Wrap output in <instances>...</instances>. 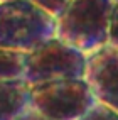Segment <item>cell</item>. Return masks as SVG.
Listing matches in <instances>:
<instances>
[{"instance_id": "obj_2", "label": "cell", "mask_w": 118, "mask_h": 120, "mask_svg": "<svg viewBox=\"0 0 118 120\" xmlns=\"http://www.w3.org/2000/svg\"><path fill=\"white\" fill-rule=\"evenodd\" d=\"M54 36L56 17L34 2H0V47L29 52Z\"/></svg>"}, {"instance_id": "obj_5", "label": "cell", "mask_w": 118, "mask_h": 120, "mask_svg": "<svg viewBox=\"0 0 118 120\" xmlns=\"http://www.w3.org/2000/svg\"><path fill=\"white\" fill-rule=\"evenodd\" d=\"M84 81L94 100L118 110V47L106 42L86 54Z\"/></svg>"}, {"instance_id": "obj_12", "label": "cell", "mask_w": 118, "mask_h": 120, "mask_svg": "<svg viewBox=\"0 0 118 120\" xmlns=\"http://www.w3.org/2000/svg\"><path fill=\"white\" fill-rule=\"evenodd\" d=\"M0 2H7V0H0Z\"/></svg>"}, {"instance_id": "obj_4", "label": "cell", "mask_w": 118, "mask_h": 120, "mask_svg": "<svg viewBox=\"0 0 118 120\" xmlns=\"http://www.w3.org/2000/svg\"><path fill=\"white\" fill-rule=\"evenodd\" d=\"M86 54L56 36L24 52V79L29 85L59 78H83Z\"/></svg>"}, {"instance_id": "obj_8", "label": "cell", "mask_w": 118, "mask_h": 120, "mask_svg": "<svg viewBox=\"0 0 118 120\" xmlns=\"http://www.w3.org/2000/svg\"><path fill=\"white\" fill-rule=\"evenodd\" d=\"M76 120H118V110L94 100L89 108Z\"/></svg>"}, {"instance_id": "obj_13", "label": "cell", "mask_w": 118, "mask_h": 120, "mask_svg": "<svg viewBox=\"0 0 118 120\" xmlns=\"http://www.w3.org/2000/svg\"><path fill=\"white\" fill-rule=\"evenodd\" d=\"M113 2H118V0H113Z\"/></svg>"}, {"instance_id": "obj_9", "label": "cell", "mask_w": 118, "mask_h": 120, "mask_svg": "<svg viewBox=\"0 0 118 120\" xmlns=\"http://www.w3.org/2000/svg\"><path fill=\"white\" fill-rule=\"evenodd\" d=\"M30 2H34L36 5H39L46 12H49L51 15H54V17H57V15L68 7V4L71 0H30Z\"/></svg>"}, {"instance_id": "obj_10", "label": "cell", "mask_w": 118, "mask_h": 120, "mask_svg": "<svg viewBox=\"0 0 118 120\" xmlns=\"http://www.w3.org/2000/svg\"><path fill=\"white\" fill-rule=\"evenodd\" d=\"M108 42L118 47V2H113V9H111V14H110Z\"/></svg>"}, {"instance_id": "obj_1", "label": "cell", "mask_w": 118, "mask_h": 120, "mask_svg": "<svg viewBox=\"0 0 118 120\" xmlns=\"http://www.w3.org/2000/svg\"><path fill=\"white\" fill-rule=\"evenodd\" d=\"M113 0H71L56 17V37L88 54L108 42Z\"/></svg>"}, {"instance_id": "obj_11", "label": "cell", "mask_w": 118, "mask_h": 120, "mask_svg": "<svg viewBox=\"0 0 118 120\" xmlns=\"http://www.w3.org/2000/svg\"><path fill=\"white\" fill-rule=\"evenodd\" d=\"M14 120H52V118L46 117L44 113H41V112H39L37 108H34V107L29 103V105L24 108L20 113L14 118Z\"/></svg>"}, {"instance_id": "obj_6", "label": "cell", "mask_w": 118, "mask_h": 120, "mask_svg": "<svg viewBox=\"0 0 118 120\" xmlns=\"http://www.w3.org/2000/svg\"><path fill=\"white\" fill-rule=\"evenodd\" d=\"M30 103V85L24 78L0 79V120H14Z\"/></svg>"}, {"instance_id": "obj_3", "label": "cell", "mask_w": 118, "mask_h": 120, "mask_svg": "<svg viewBox=\"0 0 118 120\" xmlns=\"http://www.w3.org/2000/svg\"><path fill=\"white\" fill-rule=\"evenodd\" d=\"M94 97L84 78H59L30 85V105L52 120L79 118Z\"/></svg>"}, {"instance_id": "obj_7", "label": "cell", "mask_w": 118, "mask_h": 120, "mask_svg": "<svg viewBox=\"0 0 118 120\" xmlns=\"http://www.w3.org/2000/svg\"><path fill=\"white\" fill-rule=\"evenodd\" d=\"M24 76V52L0 47V79Z\"/></svg>"}]
</instances>
